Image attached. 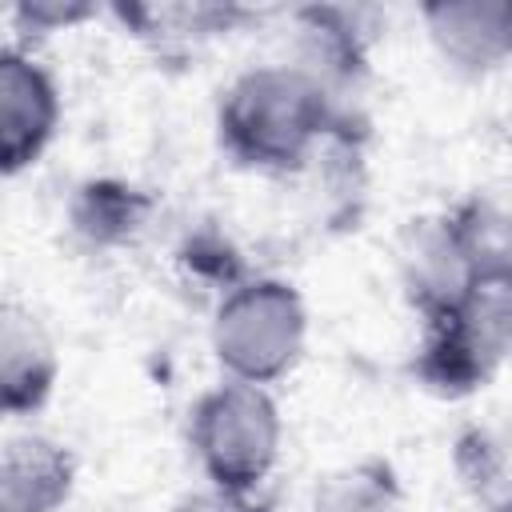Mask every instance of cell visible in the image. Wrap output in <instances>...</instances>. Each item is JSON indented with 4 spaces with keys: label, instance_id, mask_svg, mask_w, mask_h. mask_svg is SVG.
I'll use <instances>...</instances> for the list:
<instances>
[{
    "label": "cell",
    "instance_id": "cell-12",
    "mask_svg": "<svg viewBox=\"0 0 512 512\" xmlns=\"http://www.w3.org/2000/svg\"><path fill=\"white\" fill-rule=\"evenodd\" d=\"M112 12L160 52L176 44L188 48V44L212 40L252 16L248 8H236V4H116Z\"/></svg>",
    "mask_w": 512,
    "mask_h": 512
},
{
    "label": "cell",
    "instance_id": "cell-10",
    "mask_svg": "<svg viewBox=\"0 0 512 512\" xmlns=\"http://www.w3.org/2000/svg\"><path fill=\"white\" fill-rule=\"evenodd\" d=\"M76 488V456L52 436L0 444V512H60Z\"/></svg>",
    "mask_w": 512,
    "mask_h": 512
},
{
    "label": "cell",
    "instance_id": "cell-15",
    "mask_svg": "<svg viewBox=\"0 0 512 512\" xmlns=\"http://www.w3.org/2000/svg\"><path fill=\"white\" fill-rule=\"evenodd\" d=\"M180 260H184L196 276H204V280L220 284V296H224L228 288H236L240 280H248V276H252V272L244 268L240 252L228 244V236H220V232H212V228H204V232L188 236V244L180 248Z\"/></svg>",
    "mask_w": 512,
    "mask_h": 512
},
{
    "label": "cell",
    "instance_id": "cell-7",
    "mask_svg": "<svg viewBox=\"0 0 512 512\" xmlns=\"http://www.w3.org/2000/svg\"><path fill=\"white\" fill-rule=\"evenodd\" d=\"M432 48L460 76H488L512 52L508 0H436L420 8Z\"/></svg>",
    "mask_w": 512,
    "mask_h": 512
},
{
    "label": "cell",
    "instance_id": "cell-3",
    "mask_svg": "<svg viewBox=\"0 0 512 512\" xmlns=\"http://www.w3.org/2000/svg\"><path fill=\"white\" fill-rule=\"evenodd\" d=\"M208 340L224 380L268 388L284 380L304 356L308 344L304 296L280 276L252 272L216 300Z\"/></svg>",
    "mask_w": 512,
    "mask_h": 512
},
{
    "label": "cell",
    "instance_id": "cell-16",
    "mask_svg": "<svg viewBox=\"0 0 512 512\" xmlns=\"http://www.w3.org/2000/svg\"><path fill=\"white\" fill-rule=\"evenodd\" d=\"M172 512H272L268 500L256 492H224V488H200L172 504Z\"/></svg>",
    "mask_w": 512,
    "mask_h": 512
},
{
    "label": "cell",
    "instance_id": "cell-2",
    "mask_svg": "<svg viewBox=\"0 0 512 512\" xmlns=\"http://www.w3.org/2000/svg\"><path fill=\"white\" fill-rule=\"evenodd\" d=\"M512 276L508 216L488 196H468L440 216H420L400 240V284L424 320L452 312L480 280Z\"/></svg>",
    "mask_w": 512,
    "mask_h": 512
},
{
    "label": "cell",
    "instance_id": "cell-4",
    "mask_svg": "<svg viewBox=\"0 0 512 512\" xmlns=\"http://www.w3.org/2000/svg\"><path fill=\"white\" fill-rule=\"evenodd\" d=\"M284 444V420L268 388L220 380L188 408V448L208 488L260 492Z\"/></svg>",
    "mask_w": 512,
    "mask_h": 512
},
{
    "label": "cell",
    "instance_id": "cell-6",
    "mask_svg": "<svg viewBox=\"0 0 512 512\" xmlns=\"http://www.w3.org/2000/svg\"><path fill=\"white\" fill-rule=\"evenodd\" d=\"M60 128V88L52 72L16 44L0 48V176L32 168Z\"/></svg>",
    "mask_w": 512,
    "mask_h": 512
},
{
    "label": "cell",
    "instance_id": "cell-14",
    "mask_svg": "<svg viewBox=\"0 0 512 512\" xmlns=\"http://www.w3.org/2000/svg\"><path fill=\"white\" fill-rule=\"evenodd\" d=\"M456 472L480 500L488 492H492V500H504V448H500V440H492V432L468 428L456 440Z\"/></svg>",
    "mask_w": 512,
    "mask_h": 512
},
{
    "label": "cell",
    "instance_id": "cell-17",
    "mask_svg": "<svg viewBox=\"0 0 512 512\" xmlns=\"http://www.w3.org/2000/svg\"><path fill=\"white\" fill-rule=\"evenodd\" d=\"M12 16H16L20 32H60V28H72L88 16H96V8H88V4H20Z\"/></svg>",
    "mask_w": 512,
    "mask_h": 512
},
{
    "label": "cell",
    "instance_id": "cell-13",
    "mask_svg": "<svg viewBox=\"0 0 512 512\" xmlns=\"http://www.w3.org/2000/svg\"><path fill=\"white\" fill-rule=\"evenodd\" d=\"M312 512H408L396 468L380 456L328 472L312 496Z\"/></svg>",
    "mask_w": 512,
    "mask_h": 512
},
{
    "label": "cell",
    "instance_id": "cell-11",
    "mask_svg": "<svg viewBox=\"0 0 512 512\" xmlns=\"http://www.w3.org/2000/svg\"><path fill=\"white\" fill-rule=\"evenodd\" d=\"M156 212V200L120 180V176H92L76 184L68 200V224L88 248H124L132 244Z\"/></svg>",
    "mask_w": 512,
    "mask_h": 512
},
{
    "label": "cell",
    "instance_id": "cell-8",
    "mask_svg": "<svg viewBox=\"0 0 512 512\" xmlns=\"http://www.w3.org/2000/svg\"><path fill=\"white\" fill-rule=\"evenodd\" d=\"M60 380V356L44 320L0 300V416H32L52 400Z\"/></svg>",
    "mask_w": 512,
    "mask_h": 512
},
{
    "label": "cell",
    "instance_id": "cell-9",
    "mask_svg": "<svg viewBox=\"0 0 512 512\" xmlns=\"http://www.w3.org/2000/svg\"><path fill=\"white\" fill-rule=\"evenodd\" d=\"M296 68L328 88L332 100L348 108V96L368 72V36L348 8H300L296 16Z\"/></svg>",
    "mask_w": 512,
    "mask_h": 512
},
{
    "label": "cell",
    "instance_id": "cell-1",
    "mask_svg": "<svg viewBox=\"0 0 512 512\" xmlns=\"http://www.w3.org/2000/svg\"><path fill=\"white\" fill-rule=\"evenodd\" d=\"M220 148L252 172H300L324 144L352 140V108L292 60L252 64L220 92Z\"/></svg>",
    "mask_w": 512,
    "mask_h": 512
},
{
    "label": "cell",
    "instance_id": "cell-5",
    "mask_svg": "<svg viewBox=\"0 0 512 512\" xmlns=\"http://www.w3.org/2000/svg\"><path fill=\"white\" fill-rule=\"evenodd\" d=\"M512 340V276L480 280L452 312L424 320L412 376L440 396L484 388L508 356Z\"/></svg>",
    "mask_w": 512,
    "mask_h": 512
}]
</instances>
